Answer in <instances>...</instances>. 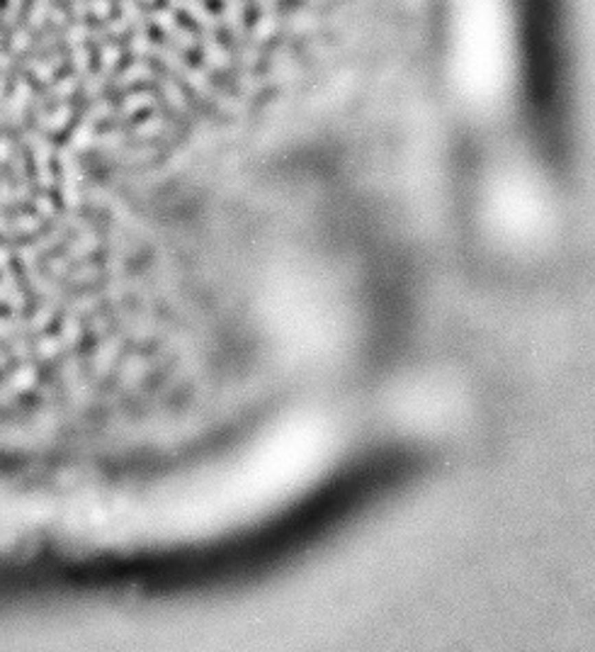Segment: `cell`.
Masks as SVG:
<instances>
[{"mask_svg":"<svg viewBox=\"0 0 595 652\" xmlns=\"http://www.w3.org/2000/svg\"><path fill=\"white\" fill-rule=\"evenodd\" d=\"M30 44H32L30 32H27V30H22V27H15V32H12V39H10V52L20 54V52H25Z\"/></svg>","mask_w":595,"mask_h":652,"instance_id":"obj_1","label":"cell"}]
</instances>
